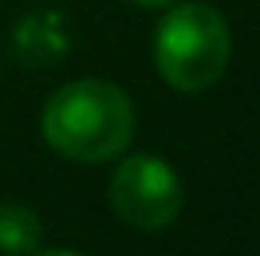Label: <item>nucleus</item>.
Masks as SVG:
<instances>
[{
	"instance_id": "f257e3e1",
	"label": "nucleus",
	"mask_w": 260,
	"mask_h": 256,
	"mask_svg": "<svg viewBox=\"0 0 260 256\" xmlns=\"http://www.w3.org/2000/svg\"><path fill=\"white\" fill-rule=\"evenodd\" d=\"M136 132L132 98L106 79H72L42 105V136L72 162H110Z\"/></svg>"
},
{
	"instance_id": "f03ea898",
	"label": "nucleus",
	"mask_w": 260,
	"mask_h": 256,
	"mask_svg": "<svg viewBox=\"0 0 260 256\" xmlns=\"http://www.w3.org/2000/svg\"><path fill=\"white\" fill-rule=\"evenodd\" d=\"M155 68L174 91L200 94L215 87L230 60V30L215 8L208 4H177L158 23L155 42Z\"/></svg>"
},
{
	"instance_id": "7ed1b4c3",
	"label": "nucleus",
	"mask_w": 260,
	"mask_h": 256,
	"mask_svg": "<svg viewBox=\"0 0 260 256\" xmlns=\"http://www.w3.org/2000/svg\"><path fill=\"white\" fill-rule=\"evenodd\" d=\"M185 189L158 155H128L110 177V204L132 230H166L181 215Z\"/></svg>"
},
{
	"instance_id": "20e7f679",
	"label": "nucleus",
	"mask_w": 260,
	"mask_h": 256,
	"mask_svg": "<svg viewBox=\"0 0 260 256\" xmlns=\"http://www.w3.org/2000/svg\"><path fill=\"white\" fill-rule=\"evenodd\" d=\"M42 241V218L23 204H0V252L30 256Z\"/></svg>"
},
{
	"instance_id": "39448f33",
	"label": "nucleus",
	"mask_w": 260,
	"mask_h": 256,
	"mask_svg": "<svg viewBox=\"0 0 260 256\" xmlns=\"http://www.w3.org/2000/svg\"><path fill=\"white\" fill-rule=\"evenodd\" d=\"M30 256H83V252H72V249H49V252H30Z\"/></svg>"
},
{
	"instance_id": "423d86ee",
	"label": "nucleus",
	"mask_w": 260,
	"mask_h": 256,
	"mask_svg": "<svg viewBox=\"0 0 260 256\" xmlns=\"http://www.w3.org/2000/svg\"><path fill=\"white\" fill-rule=\"evenodd\" d=\"M128 4H140V8H158V4H170V0H128Z\"/></svg>"
}]
</instances>
